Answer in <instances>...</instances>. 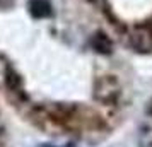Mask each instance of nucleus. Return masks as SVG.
I'll return each mask as SVG.
<instances>
[{"mask_svg":"<svg viewBox=\"0 0 152 147\" xmlns=\"http://www.w3.org/2000/svg\"><path fill=\"white\" fill-rule=\"evenodd\" d=\"M132 46L140 51H151L152 50V29L151 28H137L130 36Z\"/></svg>","mask_w":152,"mask_h":147,"instance_id":"nucleus-1","label":"nucleus"},{"mask_svg":"<svg viewBox=\"0 0 152 147\" xmlns=\"http://www.w3.org/2000/svg\"><path fill=\"white\" fill-rule=\"evenodd\" d=\"M29 10L34 17H46L51 14V5L48 4V0H31Z\"/></svg>","mask_w":152,"mask_h":147,"instance_id":"nucleus-2","label":"nucleus"},{"mask_svg":"<svg viewBox=\"0 0 152 147\" xmlns=\"http://www.w3.org/2000/svg\"><path fill=\"white\" fill-rule=\"evenodd\" d=\"M92 4H96V5H103L104 4V0H91Z\"/></svg>","mask_w":152,"mask_h":147,"instance_id":"nucleus-3","label":"nucleus"}]
</instances>
